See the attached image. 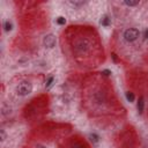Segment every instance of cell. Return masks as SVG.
<instances>
[{
    "label": "cell",
    "mask_w": 148,
    "mask_h": 148,
    "mask_svg": "<svg viewBox=\"0 0 148 148\" xmlns=\"http://www.w3.org/2000/svg\"><path fill=\"white\" fill-rule=\"evenodd\" d=\"M31 91H32V84L30 82H27V81L18 83V86L16 87V92L21 96H27Z\"/></svg>",
    "instance_id": "6da1fadb"
},
{
    "label": "cell",
    "mask_w": 148,
    "mask_h": 148,
    "mask_svg": "<svg viewBox=\"0 0 148 148\" xmlns=\"http://www.w3.org/2000/svg\"><path fill=\"white\" fill-rule=\"evenodd\" d=\"M143 37H145V39H148V29L145 30V32H143Z\"/></svg>",
    "instance_id": "9a60e30c"
},
{
    "label": "cell",
    "mask_w": 148,
    "mask_h": 148,
    "mask_svg": "<svg viewBox=\"0 0 148 148\" xmlns=\"http://www.w3.org/2000/svg\"><path fill=\"white\" fill-rule=\"evenodd\" d=\"M43 43H44V45H45L46 47H49V49H52V47L56 45V43H57L54 35H52V34H49V35H46V36L44 37V39H43Z\"/></svg>",
    "instance_id": "3957f363"
},
{
    "label": "cell",
    "mask_w": 148,
    "mask_h": 148,
    "mask_svg": "<svg viewBox=\"0 0 148 148\" xmlns=\"http://www.w3.org/2000/svg\"><path fill=\"white\" fill-rule=\"evenodd\" d=\"M101 24H102V25H104V27H109V25L111 24V18H110L108 15L103 16V17H102V20H101Z\"/></svg>",
    "instance_id": "5b68a950"
},
{
    "label": "cell",
    "mask_w": 148,
    "mask_h": 148,
    "mask_svg": "<svg viewBox=\"0 0 148 148\" xmlns=\"http://www.w3.org/2000/svg\"><path fill=\"white\" fill-rule=\"evenodd\" d=\"M69 3L75 5V6H80V5H82L83 2H82V1H69Z\"/></svg>",
    "instance_id": "7c38bea8"
},
{
    "label": "cell",
    "mask_w": 148,
    "mask_h": 148,
    "mask_svg": "<svg viewBox=\"0 0 148 148\" xmlns=\"http://www.w3.org/2000/svg\"><path fill=\"white\" fill-rule=\"evenodd\" d=\"M124 3L127 6H136L139 3V0H126L124 1Z\"/></svg>",
    "instance_id": "ba28073f"
},
{
    "label": "cell",
    "mask_w": 148,
    "mask_h": 148,
    "mask_svg": "<svg viewBox=\"0 0 148 148\" xmlns=\"http://www.w3.org/2000/svg\"><path fill=\"white\" fill-rule=\"evenodd\" d=\"M0 134H1V141H3V140L6 139V134H5V131H3V130H1V131H0Z\"/></svg>",
    "instance_id": "4fadbf2b"
},
{
    "label": "cell",
    "mask_w": 148,
    "mask_h": 148,
    "mask_svg": "<svg viewBox=\"0 0 148 148\" xmlns=\"http://www.w3.org/2000/svg\"><path fill=\"white\" fill-rule=\"evenodd\" d=\"M89 138H90V141H92V142H98V140H99V136L97 134H95V133L90 134Z\"/></svg>",
    "instance_id": "30bf717a"
},
{
    "label": "cell",
    "mask_w": 148,
    "mask_h": 148,
    "mask_svg": "<svg viewBox=\"0 0 148 148\" xmlns=\"http://www.w3.org/2000/svg\"><path fill=\"white\" fill-rule=\"evenodd\" d=\"M139 30L138 29H135V28H130V29H127L125 32H124V37H125V39L127 40V42H133V40H135L138 37H139Z\"/></svg>",
    "instance_id": "7a4b0ae2"
},
{
    "label": "cell",
    "mask_w": 148,
    "mask_h": 148,
    "mask_svg": "<svg viewBox=\"0 0 148 148\" xmlns=\"http://www.w3.org/2000/svg\"><path fill=\"white\" fill-rule=\"evenodd\" d=\"M125 96H126V99H127L130 103H131V102H133V101H134V98H135L134 94H133V92H131V91H127Z\"/></svg>",
    "instance_id": "8992f818"
},
{
    "label": "cell",
    "mask_w": 148,
    "mask_h": 148,
    "mask_svg": "<svg viewBox=\"0 0 148 148\" xmlns=\"http://www.w3.org/2000/svg\"><path fill=\"white\" fill-rule=\"evenodd\" d=\"M138 111L139 113H142L143 112V106H145V101H143V97H139V101H138Z\"/></svg>",
    "instance_id": "277c9868"
},
{
    "label": "cell",
    "mask_w": 148,
    "mask_h": 148,
    "mask_svg": "<svg viewBox=\"0 0 148 148\" xmlns=\"http://www.w3.org/2000/svg\"><path fill=\"white\" fill-rule=\"evenodd\" d=\"M3 28H5V30H6V31H10V30L13 29V24H12V22L6 21V22L3 23Z\"/></svg>",
    "instance_id": "52a82bcc"
},
{
    "label": "cell",
    "mask_w": 148,
    "mask_h": 148,
    "mask_svg": "<svg viewBox=\"0 0 148 148\" xmlns=\"http://www.w3.org/2000/svg\"><path fill=\"white\" fill-rule=\"evenodd\" d=\"M53 80H54V77L53 76H51V77H49V80L46 81V84H45V87L46 88H49L51 84H52V82H53Z\"/></svg>",
    "instance_id": "8fae6325"
},
{
    "label": "cell",
    "mask_w": 148,
    "mask_h": 148,
    "mask_svg": "<svg viewBox=\"0 0 148 148\" xmlns=\"http://www.w3.org/2000/svg\"><path fill=\"white\" fill-rule=\"evenodd\" d=\"M56 22H57L59 25H64V24L66 23V18H65V17H62V16H59V17H57V18H56Z\"/></svg>",
    "instance_id": "9c48e42d"
},
{
    "label": "cell",
    "mask_w": 148,
    "mask_h": 148,
    "mask_svg": "<svg viewBox=\"0 0 148 148\" xmlns=\"http://www.w3.org/2000/svg\"><path fill=\"white\" fill-rule=\"evenodd\" d=\"M102 74H104V75H105V76H109V75H110V74H111V72H110V71H109V69H104V71H103V72H102Z\"/></svg>",
    "instance_id": "5bb4252c"
}]
</instances>
